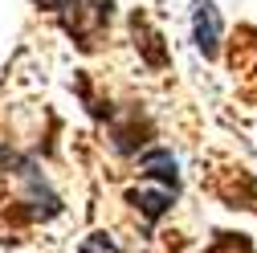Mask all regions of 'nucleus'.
Masks as SVG:
<instances>
[{
    "instance_id": "nucleus-2",
    "label": "nucleus",
    "mask_w": 257,
    "mask_h": 253,
    "mask_svg": "<svg viewBox=\"0 0 257 253\" xmlns=\"http://www.w3.org/2000/svg\"><path fill=\"white\" fill-rule=\"evenodd\" d=\"M143 172L147 176H155V180H164V184H180V176H176V160H172V155L168 151H147L143 155Z\"/></svg>"
},
{
    "instance_id": "nucleus-5",
    "label": "nucleus",
    "mask_w": 257,
    "mask_h": 253,
    "mask_svg": "<svg viewBox=\"0 0 257 253\" xmlns=\"http://www.w3.org/2000/svg\"><path fill=\"white\" fill-rule=\"evenodd\" d=\"M13 164H17V160H13V151H9V147H0V172L13 168Z\"/></svg>"
},
{
    "instance_id": "nucleus-3",
    "label": "nucleus",
    "mask_w": 257,
    "mask_h": 253,
    "mask_svg": "<svg viewBox=\"0 0 257 253\" xmlns=\"http://www.w3.org/2000/svg\"><path fill=\"white\" fill-rule=\"evenodd\" d=\"M126 200H131L147 220H159V216L168 212V204H172V196H168V192H131Z\"/></svg>"
},
{
    "instance_id": "nucleus-1",
    "label": "nucleus",
    "mask_w": 257,
    "mask_h": 253,
    "mask_svg": "<svg viewBox=\"0 0 257 253\" xmlns=\"http://www.w3.org/2000/svg\"><path fill=\"white\" fill-rule=\"evenodd\" d=\"M216 41H220V25H216V9L208 0H196V45L204 49V57L216 53Z\"/></svg>"
},
{
    "instance_id": "nucleus-4",
    "label": "nucleus",
    "mask_w": 257,
    "mask_h": 253,
    "mask_svg": "<svg viewBox=\"0 0 257 253\" xmlns=\"http://www.w3.org/2000/svg\"><path fill=\"white\" fill-rule=\"evenodd\" d=\"M82 253H118V249H114V245H110V241L98 233L94 241H86V245H82Z\"/></svg>"
}]
</instances>
